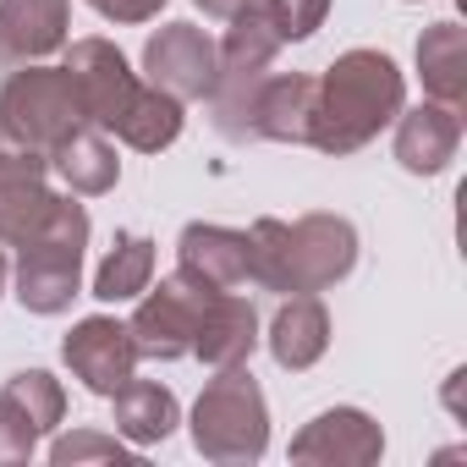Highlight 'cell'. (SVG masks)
Wrapping results in <instances>:
<instances>
[{
	"instance_id": "obj_2",
	"label": "cell",
	"mask_w": 467,
	"mask_h": 467,
	"mask_svg": "<svg viewBox=\"0 0 467 467\" xmlns=\"http://www.w3.org/2000/svg\"><path fill=\"white\" fill-rule=\"evenodd\" d=\"M407 105L401 67L385 50H347L325 67L319 78V105H314V149L319 154H358L368 149Z\"/></svg>"
},
{
	"instance_id": "obj_11",
	"label": "cell",
	"mask_w": 467,
	"mask_h": 467,
	"mask_svg": "<svg viewBox=\"0 0 467 467\" xmlns=\"http://www.w3.org/2000/svg\"><path fill=\"white\" fill-rule=\"evenodd\" d=\"M50 203H56L50 160L0 138V243H6V248L28 243L39 231V220L50 214Z\"/></svg>"
},
{
	"instance_id": "obj_8",
	"label": "cell",
	"mask_w": 467,
	"mask_h": 467,
	"mask_svg": "<svg viewBox=\"0 0 467 467\" xmlns=\"http://www.w3.org/2000/svg\"><path fill=\"white\" fill-rule=\"evenodd\" d=\"M67 78L83 99V121L110 132L116 116L127 110V99L138 94V72L127 67V56L110 39H72L67 50Z\"/></svg>"
},
{
	"instance_id": "obj_15",
	"label": "cell",
	"mask_w": 467,
	"mask_h": 467,
	"mask_svg": "<svg viewBox=\"0 0 467 467\" xmlns=\"http://www.w3.org/2000/svg\"><path fill=\"white\" fill-rule=\"evenodd\" d=\"M456 143H462V110L429 99L418 110L401 105L396 116V165L412 171V176H440L451 160H456Z\"/></svg>"
},
{
	"instance_id": "obj_19",
	"label": "cell",
	"mask_w": 467,
	"mask_h": 467,
	"mask_svg": "<svg viewBox=\"0 0 467 467\" xmlns=\"http://www.w3.org/2000/svg\"><path fill=\"white\" fill-rule=\"evenodd\" d=\"M50 171L78 192V198H99V192H110L116 182H121V160H116V149H110V138L99 132V127H78L67 143H56L50 154Z\"/></svg>"
},
{
	"instance_id": "obj_18",
	"label": "cell",
	"mask_w": 467,
	"mask_h": 467,
	"mask_svg": "<svg viewBox=\"0 0 467 467\" xmlns=\"http://www.w3.org/2000/svg\"><path fill=\"white\" fill-rule=\"evenodd\" d=\"M418 78H423V94L462 110L467 99V34L462 23H429L423 39H418Z\"/></svg>"
},
{
	"instance_id": "obj_13",
	"label": "cell",
	"mask_w": 467,
	"mask_h": 467,
	"mask_svg": "<svg viewBox=\"0 0 467 467\" xmlns=\"http://www.w3.org/2000/svg\"><path fill=\"white\" fill-rule=\"evenodd\" d=\"M72 0H0V61L28 67L67 50Z\"/></svg>"
},
{
	"instance_id": "obj_4",
	"label": "cell",
	"mask_w": 467,
	"mask_h": 467,
	"mask_svg": "<svg viewBox=\"0 0 467 467\" xmlns=\"http://www.w3.org/2000/svg\"><path fill=\"white\" fill-rule=\"evenodd\" d=\"M192 445L220 467H248L270 451V401L248 363H231L203 385V396L192 401Z\"/></svg>"
},
{
	"instance_id": "obj_25",
	"label": "cell",
	"mask_w": 467,
	"mask_h": 467,
	"mask_svg": "<svg viewBox=\"0 0 467 467\" xmlns=\"http://www.w3.org/2000/svg\"><path fill=\"white\" fill-rule=\"evenodd\" d=\"M265 6H270V17H275L281 45L314 39V34L325 28V17H330V0H265Z\"/></svg>"
},
{
	"instance_id": "obj_7",
	"label": "cell",
	"mask_w": 467,
	"mask_h": 467,
	"mask_svg": "<svg viewBox=\"0 0 467 467\" xmlns=\"http://www.w3.org/2000/svg\"><path fill=\"white\" fill-rule=\"evenodd\" d=\"M61 358H67L72 379H78L83 390L105 396V401H110V396L132 379V368H138V347H132L127 325L110 319V314H88V319H78L72 336L61 341Z\"/></svg>"
},
{
	"instance_id": "obj_1",
	"label": "cell",
	"mask_w": 467,
	"mask_h": 467,
	"mask_svg": "<svg viewBox=\"0 0 467 467\" xmlns=\"http://www.w3.org/2000/svg\"><path fill=\"white\" fill-rule=\"evenodd\" d=\"M254 286L265 292H330L358 270V225L347 214H303V220H254L248 231Z\"/></svg>"
},
{
	"instance_id": "obj_16",
	"label": "cell",
	"mask_w": 467,
	"mask_h": 467,
	"mask_svg": "<svg viewBox=\"0 0 467 467\" xmlns=\"http://www.w3.org/2000/svg\"><path fill=\"white\" fill-rule=\"evenodd\" d=\"M259 347V308L243 292H214L203 303L198 336H192V358L209 368H231V363H248Z\"/></svg>"
},
{
	"instance_id": "obj_9",
	"label": "cell",
	"mask_w": 467,
	"mask_h": 467,
	"mask_svg": "<svg viewBox=\"0 0 467 467\" xmlns=\"http://www.w3.org/2000/svg\"><path fill=\"white\" fill-rule=\"evenodd\" d=\"M143 78L154 88L176 94L182 105L209 99V88H214V39L192 23H165L143 45Z\"/></svg>"
},
{
	"instance_id": "obj_23",
	"label": "cell",
	"mask_w": 467,
	"mask_h": 467,
	"mask_svg": "<svg viewBox=\"0 0 467 467\" xmlns=\"http://www.w3.org/2000/svg\"><path fill=\"white\" fill-rule=\"evenodd\" d=\"M6 396L34 418L39 434H50V429L67 418V390H61V379L45 374V368H23V374H12V379H6Z\"/></svg>"
},
{
	"instance_id": "obj_20",
	"label": "cell",
	"mask_w": 467,
	"mask_h": 467,
	"mask_svg": "<svg viewBox=\"0 0 467 467\" xmlns=\"http://www.w3.org/2000/svg\"><path fill=\"white\" fill-rule=\"evenodd\" d=\"M110 401H116V434H121L127 445H160V440H171V429L182 423L176 390L160 385V379H127Z\"/></svg>"
},
{
	"instance_id": "obj_21",
	"label": "cell",
	"mask_w": 467,
	"mask_h": 467,
	"mask_svg": "<svg viewBox=\"0 0 467 467\" xmlns=\"http://www.w3.org/2000/svg\"><path fill=\"white\" fill-rule=\"evenodd\" d=\"M182 99L176 94H165V88H154V83H138V94L127 99V110L116 116V138L127 143V149H138V154H160V149H171L176 138H182Z\"/></svg>"
},
{
	"instance_id": "obj_22",
	"label": "cell",
	"mask_w": 467,
	"mask_h": 467,
	"mask_svg": "<svg viewBox=\"0 0 467 467\" xmlns=\"http://www.w3.org/2000/svg\"><path fill=\"white\" fill-rule=\"evenodd\" d=\"M154 275V243L138 237V231H116V248L105 254V265L94 270V297L99 303H127L143 297Z\"/></svg>"
},
{
	"instance_id": "obj_12",
	"label": "cell",
	"mask_w": 467,
	"mask_h": 467,
	"mask_svg": "<svg viewBox=\"0 0 467 467\" xmlns=\"http://www.w3.org/2000/svg\"><path fill=\"white\" fill-rule=\"evenodd\" d=\"M176 270H187L192 281L214 286V292H243L254 281V259H248V231L231 225H209L192 220L176 237Z\"/></svg>"
},
{
	"instance_id": "obj_24",
	"label": "cell",
	"mask_w": 467,
	"mask_h": 467,
	"mask_svg": "<svg viewBox=\"0 0 467 467\" xmlns=\"http://www.w3.org/2000/svg\"><path fill=\"white\" fill-rule=\"evenodd\" d=\"M56 467H78V462H132V451L121 445V434H99V429H72L50 445Z\"/></svg>"
},
{
	"instance_id": "obj_5",
	"label": "cell",
	"mask_w": 467,
	"mask_h": 467,
	"mask_svg": "<svg viewBox=\"0 0 467 467\" xmlns=\"http://www.w3.org/2000/svg\"><path fill=\"white\" fill-rule=\"evenodd\" d=\"M78 127H88V121H83V99H78L67 67L28 61L23 72L6 78V88H0V138H6V143L50 154Z\"/></svg>"
},
{
	"instance_id": "obj_14",
	"label": "cell",
	"mask_w": 467,
	"mask_h": 467,
	"mask_svg": "<svg viewBox=\"0 0 467 467\" xmlns=\"http://www.w3.org/2000/svg\"><path fill=\"white\" fill-rule=\"evenodd\" d=\"M314 105H319V78L308 72L265 78L254 99V143H314Z\"/></svg>"
},
{
	"instance_id": "obj_3",
	"label": "cell",
	"mask_w": 467,
	"mask_h": 467,
	"mask_svg": "<svg viewBox=\"0 0 467 467\" xmlns=\"http://www.w3.org/2000/svg\"><path fill=\"white\" fill-rule=\"evenodd\" d=\"M88 209L61 198L39 220L28 243H17V303L28 314H67L72 297L83 292V248H88Z\"/></svg>"
},
{
	"instance_id": "obj_6",
	"label": "cell",
	"mask_w": 467,
	"mask_h": 467,
	"mask_svg": "<svg viewBox=\"0 0 467 467\" xmlns=\"http://www.w3.org/2000/svg\"><path fill=\"white\" fill-rule=\"evenodd\" d=\"M209 297H214V286L192 281L187 270L165 275V281L132 308L127 336H132L138 358H149V363L192 358V336H198V319H203V303H209Z\"/></svg>"
},
{
	"instance_id": "obj_27",
	"label": "cell",
	"mask_w": 467,
	"mask_h": 467,
	"mask_svg": "<svg viewBox=\"0 0 467 467\" xmlns=\"http://www.w3.org/2000/svg\"><path fill=\"white\" fill-rule=\"evenodd\" d=\"M88 6L110 23H149V17H160L165 0H88Z\"/></svg>"
},
{
	"instance_id": "obj_26",
	"label": "cell",
	"mask_w": 467,
	"mask_h": 467,
	"mask_svg": "<svg viewBox=\"0 0 467 467\" xmlns=\"http://www.w3.org/2000/svg\"><path fill=\"white\" fill-rule=\"evenodd\" d=\"M39 451V429H34V418L0 390V467H17V462H28Z\"/></svg>"
},
{
	"instance_id": "obj_29",
	"label": "cell",
	"mask_w": 467,
	"mask_h": 467,
	"mask_svg": "<svg viewBox=\"0 0 467 467\" xmlns=\"http://www.w3.org/2000/svg\"><path fill=\"white\" fill-rule=\"evenodd\" d=\"M0 292H6V254H0Z\"/></svg>"
},
{
	"instance_id": "obj_10",
	"label": "cell",
	"mask_w": 467,
	"mask_h": 467,
	"mask_svg": "<svg viewBox=\"0 0 467 467\" xmlns=\"http://www.w3.org/2000/svg\"><path fill=\"white\" fill-rule=\"evenodd\" d=\"M379 456H385V429L363 407H330L292 440V462L308 467H368Z\"/></svg>"
},
{
	"instance_id": "obj_28",
	"label": "cell",
	"mask_w": 467,
	"mask_h": 467,
	"mask_svg": "<svg viewBox=\"0 0 467 467\" xmlns=\"http://www.w3.org/2000/svg\"><path fill=\"white\" fill-rule=\"evenodd\" d=\"M192 6H198L203 17H220V23H231V17H237V12H248L254 0H192Z\"/></svg>"
},
{
	"instance_id": "obj_17",
	"label": "cell",
	"mask_w": 467,
	"mask_h": 467,
	"mask_svg": "<svg viewBox=\"0 0 467 467\" xmlns=\"http://www.w3.org/2000/svg\"><path fill=\"white\" fill-rule=\"evenodd\" d=\"M270 358L286 368V374H303V368H314L325 352H330V314H325V303L308 292V297H286L281 308H275V319H270Z\"/></svg>"
}]
</instances>
